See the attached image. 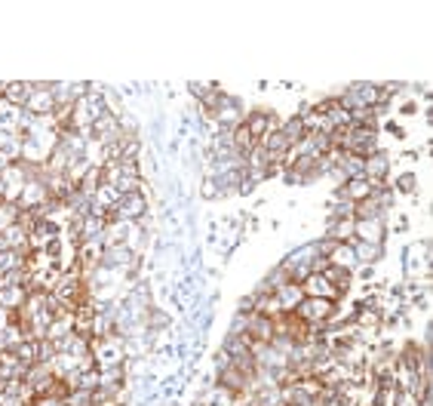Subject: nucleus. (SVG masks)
Listing matches in <instances>:
<instances>
[{"label": "nucleus", "mask_w": 433, "mask_h": 406, "mask_svg": "<svg viewBox=\"0 0 433 406\" xmlns=\"http://www.w3.org/2000/svg\"><path fill=\"white\" fill-rule=\"evenodd\" d=\"M0 237H4V243H6V249H22V253H31V249H28V231L18 225H9L6 231H0Z\"/></svg>", "instance_id": "obj_18"}, {"label": "nucleus", "mask_w": 433, "mask_h": 406, "mask_svg": "<svg viewBox=\"0 0 433 406\" xmlns=\"http://www.w3.org/2000/svg\"><path fill=\"white\" fill-rule=\"evenodd\" d=\"M329 265H338V268H347V271H354V268H356L354 240H350V243H338L335 249H332V256H329Z\"/></svg>", "instance_id": "obj_17"}, {"label": "nucleus", "mask_w": 433, "mask_h": 406, "mask_svg": "<svg viewBox=\"0 0 433 406\" xmlns=\"http://www.w3.org/2000/svg\"><path fill=\"white\" fill-rule=\"evenodd\" d=\"M354 240L359 243H384V219H363L354 225Z\"/></svg>", "instance_id": "obj_10"}, {"label": "nucleus", "mask_w": 433, "mask_h": 406, "mask_svg": "<svg viewBox=\"0 0 433 406\" xmlns=\"http://www.w3.org/2000/svg\"><path fill=\"white\" fill-rule=\"evenodd\" d=\"M101 185H105V172H101V170H96V166H92V170L86 172V175H83V179H80V185H77V191L83 194V197H96V194H99V188H101Z\"/></svg>", "instance_id": "obj_19"}, {"label": "nucleus", "mask_w": 433, "mask_h": 406, "mask_svg": "<svg viewBox=\"0 0 433 406\" xmlns=\"http://www.w3.org/2000/svg\"><path fill=\"white\" fill-rule=\"evenodd\" d=\"M25 302H28V290L25 286H4L0 290V308H6V311H18V308H25Z\"/></svg>", "instance_id": "obj_15"}, {"label": "nucleus", "mask_w": 433, "mask_h": 406, "mask_svg": "<svg viewBox=\"0 0 433 406\" xmlns=\"http://www.w3.org/2000/svg\"><path fill=\"white\" fill-rule=\"evenodd\" d=\"M301 292H304V299H329V302H335L338 295H341L322 274L304 277V280H301Z\"/></svg>", "instance_id": "obj_5"}, {"label": "nucleus", "mask_w": 433, "mask_h": 406, "mask_svg": "<svg viewBox=\"0 0 433 406\" xmlns=\"http://www.w3.org/2000/svg\"><path fill=\"white\" fill-rule=\"evenodd\" d=\"M31 92H34L31 80H9L4 87V102H9V105H16V108H25Z\"/></svg>", "instance_id": "obj_14"}, {"label": "nucleus", "mask_w": 433, "mask_h": 406, "mask_svg": "<svg viewBox=\"0 0 433 406\" xmlns=\"http://www.w3.org/2000/svg\"><path fill=\"white\" fill-rule=\"evenodd\" d=\"M64 406H92V391H83V388H74L64 397Z\"/></svg>", "instance_id": "obj_26"}, {"label": "nucleus", "mask_w": 433, "mask_h": 406, "mask_svg": "<svg viewBox=\"0 0 433 406\" xmlns=\"http://www.w3.org/2000/svg\"><path fill=\"white\" fill-rule=\"evenodd\" d=\"M13 354L22 360V366H31L37 363V339H25V341H18L16 348H9Z\"/></svg>", "instance_id": "obj_23"}, {"label": "nucleus", "mask_w": 433, "mask_h": 406, "mask_svg": "<svg viewBox=\"0 0 433 406\" xmlns=\"http://www.w3.org/2000/svg\"><path fill=\"white\" fill-rule=\"evenodd\" d=\"M354 253H356V265L363 262V265H372L381 258L384 253V246L381 243H359V240H354Z\"/></svg>", "instance_id": "obj_21"}, {"label": "nucleus", "mask_w": 433, "mask_h": 406, "mask_svg": "<svg viewBox=\"0 0 433 406\" xmlns=\"http://www.w3.org/2000/svg\"><path fill=\"white\" fill-rule=\"evenodd\" d=\"M292 314H298L304 323H313V327H326L335 314V302L329 299H301V304Z\"/></svg>", "instance_id": "obj_4"}, {"label": "nucleus", "mask_w": 433, "mask_h": 406, "mask_svg": "<svg viewBox=\"0 0 433 406\" xmlns=\"http://www.w3.org/2000/svg\"><path fill=\"white\" fill-rule=\"evenodd\" d=\"M50 200V191H46L43 179H28V185L22 188V197H18V209H37Z\"/></svg>", "instance_id": "obj_6"}, {"label": "nucleus", "mask_w": 433, "mask_h": 406, "mask_svg": "<svg viewBox=\"0 0 433 406\" xmlns=\"http://www.w3.org/2000/svg\"><path fill=\"white\" fill-rule=\"evenodd\" d=\"M4 87H6V83H0V99H4Z\"/></svg>", "instance_id": "obj_32"}, {"label": "nucleus", "mask_w": 433, "mask_h": 406, "mask_svg": "<svg viewBox=\"0 0 433 406\" xmlns=\"http://www.w3.org/2000/svg\"><path fill=\"white\" fill-rule=\"evenodd\" d=\"M246 336L252 341H264V345H271L274 339V320L264 317V314H246Z\"/></svg>", "instance_id": "obj_7"}, {"label": "nucleus", "mask_w": 433, "mask_h": 406, "mask_svg": "<svg viewBox=\"0 0 433 406\" xmlns=\"http://www.w3.org/2000/svg\"><path fill=\"white\" fill-rule=\"evenodd\" d=\"M322 277L335 286L338 292H347V286H350V280H354V274L347 271V268H338V265H329L326 271H322Z\"/></svg>", "instance_id": "obj_20"}, {"label": "nucleus", "mask_w": 433, "mask_h": 406, "mask_svg": "<svg viewBox=\"0 0 433 406\" xmlns=\"http://www.w3.org/2000/svg\"><path fill=\"white\" fill-rule=\"evenodd\" d=\"M31 406H64V400H52V397H37Z\"/></svg>", "instance_id": "obj_30"}, {"label": "nucleus", "mask_w": 433, "mask_h": 406, "mask_svg": "<svg viewBox=\"0 0 433 406\" xmlns=\"http://www.w3.org/2000/svg\"><path fill=\"white\" fill-rule=\"evenodd\" d=\"M276 295V302H280V308H283V314H292L295 308L301 304V299H304V292H301V283H295V280H289V283H283L280 290L274 292Z\"/></svg>", "instance_id": "obj_12"}, {"label": "nucleus", "mask_w": 433, "mask_h": 406, "mask_svg": "<svg viewBox=\"0 0 433 406\" xmlns=\"http://www.w3.org/2000/svg\"><path fill=\"white\" fill-rule=\"evenodd\" d=\"M243 126L249 129V136H252L255 142H258L262 136H267V126H271V111H264V108H258V111H246Z\"/></svg>", "instance_id": "obj_13"}, {"label": "nucleus", "mask_w": 433, "mask_h": 406, "mask_svg": "<svg viewBox=\"0 0 433 406\" xmlns=\"http://www.w3.org/2000/svg\"><path fill=\"white\" fill-rule=\"evenodd\" d=\"M415 185H418V175H412V172H405V175H400V188L403 194H415Z\"/></svg>", "instance_id": "obj_28"}, {"label": "nucleus", "mask_w": 433, "mask_h": 406, "mask_svg": "<svg viewBox=\"0 0 433 406\" xmlns=\"http://www.w3.org/2000/svg\"><path fill=\"white\" fill-rule=\"evenodd\" d=\"M212 87H215V83H191V92H193V96H200V99H203Z\"/></svg>", "instance_id": "obj_29"}, {"label": "nucleus", "mask_w": 433, "mask_h": 406, "mask_svg": "<svg viewBox=\"0 0 433 406\" xmlns=\"http://www.w3.org/2000/svg\"><path fill=\"white\" fill-rule=\"evenodd\" d=\"M6 391V378H0V394H4Z\"/></svg>", "instance_id": "obj_31"}, {"label": "nucleus", "mask_w": 433, "mask_h": 406, "mask_svg": "<svg viewBox=\"0 0 433 406\" xmlns=\"http://www.w3.org/2000/svg\"><path fill=\"white\" fill-rule=\"evenodd\" d=\"M126 369L123 366H105L99 369V385H123Z\"/></svg>", "instance_id": "obj_25"}, {"label": "nucleus", "mask_w": 433, "mask_h": 406, "mask_svg": "<svg viewBox=\"0 0 433 406\" xmlns=\"http://www.w3.org/2000/svg\"><path fill=\"white\" fill-rule=\"evenodd\" d=\"M22 111H28V114H34V117H50L52 111H55L52 89H34L31 96H28V102H25Z\"/></svg>", "instance_id": "obj_11"}, {"label": "nucleus", "mask_w": 433, "mask_h": 406, "mask_svg": "<svg viewBox=\"0 0 433 406\" xmlns=\"http://www.w3.org/2000/svg\"><path fill=\"white\" fill-rule=\"evenodd\" d=\"M83 391H96L99 388V369H89V373H80V385Z\"/></svg>", "instance_id": "obj_27"}, {"label": "nucleus", "mask_w": 433, "mask_h": 406, "mask_svg": "<svg viewBox=\"0 0 433 406\" xmlns=\"http://www.w3.org/2000/svg\"><path fill=\"white\" fill-rule=\"evenodd\" d=\"M55 237H62V231L55 228L50 219H40L31 231H28V249H46Z\"/></svg>", "instance_id": "obj_8"}, {"label": "nucleus", "mask_w": 433, "mask_h": 406, "mask_svg": "<svg viewBox=\"0 0 433 406\" xmlns=\"http://www.w3.org/2000/svg\"><path fill=\"white\" fill-rule=\"evenodd\" d=\"M18 203H6V200H0V231H6L9 225H16L18 221Z\"/></svg>", "instance_id": "obj_24"}, {"label": "nucleus", "mask_w": 433, "mask_h": 406, "mask_svg": "<svg viewBox=\"0 0 433 406\" xmlns=\"http://www.w3.org/2000/svg\"><path fill=\"white\" fill-rule=\"evenodd\" d=\"M145 212H147L145 194L133 191V194H123V197L117 200V207L111 209V219H120V221H126V225H135V221H142Z\"/></svg>", "instance_id": "obj_3"}, {"label": "nucleus", "mask_w": 433, "mask_h": 406, "mask_svg": "<svg viewBox=\"0 0 433 406\" xmlns=\"http://www.w3.org/2000/svg\"><path fill=\"white\" fill-rule=\"evenodd\" d=\"M18 124H22V108H16V105L0 99V129H4V133H18Z\"/></svg>", "instance_id": "obj_16"}, {"label": "nucleus", "mask_w": 433, "mask_h": 406, "mask_svg": "<svg viewBox=\"0 0 433 406\" xmlns=\"http://www.w3.org/2000/svg\"><path fill=\"white\" fill-rule=\"evenodd\" d=\"M387 172H390V157H387L384 151H375V154H369L366 157V163H363V175L372 185H381L387 179Z\"/></svg>", "instance_id": "obj_9"}, {"label": "nucleus", "mask_w": 433, "mask_h": 406, "mask_svg": "<svg viewBox=\"0 0 433 406\" xmlns=\"http://www.w3.org/2000/svg\"><path fill=\"white\" fill-rule=\"evenodd\" d=\"M89 354L96 357V366H123L126 360V339L123 336H105V339H89Z\"/></svg>", "instance_id": "obj_1"}, {"label": "nucleus", "mask_w": 433, "mask_h": 406, "mask_svg": "<svg viewBox=\"0 0 433 406\" xmlns=\"http://www.w3.org/2000/svg\"><path fill=\"white\" fill-rule=\"evenodd\" d=\"M28 179H31V166H28V163H22V160H18V163H6L4 170H0V194H4V200L6 203H18Z\"/></svg>", "instance_id": "obj_2"}, {"label": "nucleus", "mask_w": 433, "mask_h": 406, "mask_svg": "<svg viewBox=\"0 0 433 406\" xmlns=\"http://www.w3.org/2000/svg\"><path fill=\"white\" fill-rule=\"evenodd\" d=\"M280 133L286 136V142H289V148H292V145H298V142H301V138H304V133H308V129H304L301 117L295 114V117H289V120H283Z\"/></svg>", "instance_id": "obj_22"}]
</instances>
